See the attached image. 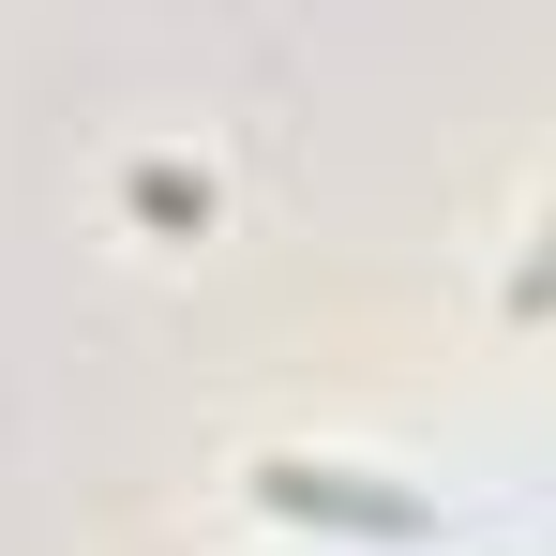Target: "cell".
Returning <instances> with one entry per match:
<instances>
[{
  "instance_id": "1",
  "label": "cell",
  "mask_w": 556,
  "mask_h": 556,
  "mask_svg": "<svg viewBox=\"0 0 556 556\" xmlns=\"http://www.w3.org/2000/svg\"><path fill=\"white\" fill-rule=\"evenodd\" d=\"M286 511H331V527H437L421 496H376V481H316V466H271Z\"/></svg>"
}]
</instances>
